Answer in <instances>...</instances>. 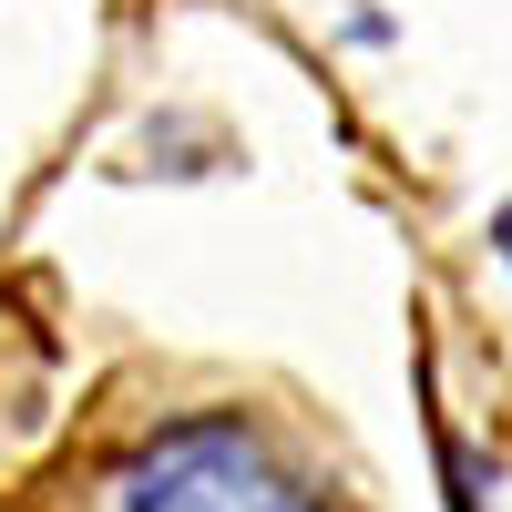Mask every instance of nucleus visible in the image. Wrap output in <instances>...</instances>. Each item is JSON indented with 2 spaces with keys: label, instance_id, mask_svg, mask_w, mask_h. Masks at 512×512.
Masks as SVG:
<instances>
[{
  "label": "nucleus",
  "instance_id": "1",
  "mask_svg": "<svg viewBox=\"0 0 512 512\" xmlns=\"http://www.w3.org/2000/svg\"><path fill=\"white\" fill-rule=\"evenodd\" d=\"M113 512H328V492L236 410H195L113 472Z\"/></svg>",
  "mask_w": 512,
  "mask_h": 512
},
{
  "label": "nucleus",
  "instance_id": "2",
  "mask_svg": "<svg viewBox=\"0 0 512 512\" xmlns=\"http://www.w3.org/2000/svg\"><path fill=\"white\" fill-rule=\"evenodd\" d=\"M492 246H502V267H512V205H502V216H492Z\"/></svg>",
  "mask_w": 512,
  "mask_h": 512
}]
</instances>
